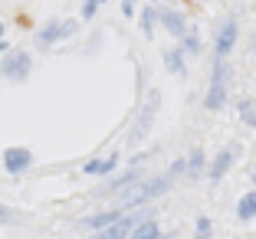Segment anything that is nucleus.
I'll return each mask as SVG.
<instances>
[{"mask_svg": "<svg viewBox=\"0 0 256 239\" xmlns=\"http://www.w3.org/2000/svg\"><path fill=\"white\" fill-rule=\"evenodd\" d=\"M240 118H243V125H250V128H256V102L253 98H240Z\"/></svg>", "mask_w": 256, "mask_h": 239, "instance_id": "obj_18", "label": "nucleus"}, {"mask_svg": "<svg viewBox=\"0 0 256 239\" xmlns=\"http://www.w3.org/2000/svg\"><path fill=\"white\" fill-rule=\"evenodd\" d=\"M250 177H253V184H256V167H253V171H250Z\"/></svg>", "mask_w": 256, "mask_h": 239, "instance_id": "obj_26", "label": "nucleus"}, {"mask_svg": "<svg viewBox=\"0 0 256 239\" xmlns=\"http://www.w3.org/2000/svg\"><path fill=\"white\" fill-rule=\"evenodd\" d=\"M125 217L122 210H98V213H92V217H82V226L86 230H92V233H98V230H108V226H115L118 220Z\"/></svg>", "mask_w": 256, "mask_h": 239, "instance_id": "obj_11", "label": "nucleus"}, {"mask_svg": "<svg viewBox=\"0 0 256 239\" xmlns=\"http://www.w3.org/2000/svg\"><path fill=\"white\" fill-rule=\"evenodd\" d=\"M148 210H128L125 217L118 220L115 226H108V230H98V233H92V236H86V239H128L132 236V230L138 226V220L144 217Z\"/></svg>", "mask_w": 256, "mask_h": 239, "instance_id": "obj_7", "label": "nucleus"}, {"mask_svg": "<svg viewBox=\"0 0 256 239\" xmlns=\"http://www.w3.org/2000/svg\"><path fill=\"white\" fill-rule=\"evenodd\" d=\"M234 46H236V20L226 16V20L220 23V30L214 33V59L226 62V56L234 52Z\"/></svg>", "mask_w": 256, "mask_h": 239, "instance_id": "obj_8", "label": "nucleus"}, {"mask_svg": "<svg viewBox=\"0 0 256 239\" xmlns=\"http://www.w3.org/2000/svg\"><path fill=\"white\" fill-rule=\"evenodd\" d=\"M135 3H138V0H122V13H125V16H135Z\"/></svg>", "mask_w": 256, "mask_h": 239, "instance_id": "obj_24", "label": "nucleus"}, {"mask_svg": "<svg viewBox=\"0 0 256 239\" xmlns=\"http://www.w3.org/2000/svg\"><path fill=\"white\" fill-rule=\"evenodd\" d=\"M154 23H158V10H154V7H144L142 10V33H144V36H154Z\"/></svg>", "mask_w": 256, "mask_h": 239, "instance_id": "obj_19", "label": "nucleus"}, {"mask_svg": "<svg viewBox=\"0 0 256 239\" xmlns=\"http://www.w3.org/2000/svg\"><path fill=\"white\" fill-rule=\"evenodd\" d=\"M164 69L168 72H184V52H181V46H174V49H168L164 52Z\"/></svg>", "mask_w": 256, "mask_h": 239, "instance_id": "obj_17", "label": "nucleus"}, {"mask_svg": "<svg viewBox=\"0 0 256 239\" xmlns=\"http://www.w3.org/2000/svg\"><path fill=\"white\" fill-rule=\"evenodd\" d=\"M158 23L164 26L171 36H178L181 39L184 33H188V23H184V13H178V10H171V7H161L158 10Z\"/></svg>", "mask_w": 256, "mask_h": 239, "instance_id": "obj_12", "label": "nucleus"}, {"mask_svg": "<svg viewBox=\"0 0 256 239\" xmlns=\"http://www.w3.org/2000/svg\"><path fill=\"white\" fill-rule=\"evenodd\" d=\"M98 7H102L98 0H82V10H79V16H82V20H92V16L98 13Z\"/></svg>", "mask_w": 256, "mask_h": 239, "instance_id": "obj_23", "label": "nucleus"}, {"mask_svg": "<svg viewBox=\"0 0 256 239\" xmlns=\"http://www.w3.org/2000/svg\"><path fill=\"white\" fill-rule=\"evenodd\" d=\"M200 174H207V157L200 148H194L188 157V177H200Z\"/></svg>", "mask_w": 256, "mask_h": 239, "instance_id": "obj_16", "label": "nucleus"}, {"mask_svg": "<svg viewBox=\"0 0 256 239\" xmlns=\"http://www.w3.org/2000/svg\"><path fill=\"white\" fill-rule=\"evenodd\" d=\"M181 52L184 56H190V52H200V36H197V30H188L181 36Z\"/></svg>", "mask_w": 256, "mask_h": 239, "instance_id": "obj_20", "label": "nucleus"}, {"mask_svg": "<svg viewBox=\"0 0 256 239\" xmlns=\"http://www.w3.org/2000/svg\"><path fill=\"white\" fill-rule=\"evenodd\" d=\"M72 33H76V20H53L36 33V43L40 46H56V43H62V39H69Z\"/></svg>", "mask_w": 256, "mask_h": 239, "instance_id": "obj_9", "label": "nucleus"}, {"mask_svg": "<svg viewBox=\"0 0 256 239\" xmlns=\"http://www.w3.org/2000/svg\"><path fill=\"white\" fill-rule=\"evenodd\" d=\"M20 220H23V213H20V210L7 207V203H0V226H16Z\"/></svg>", "mask_w": 256, "mask_h": 239, "instance_id": "obj_21", "label": "nucleus"}, {"mask_svg": "<svg viewBox=\"0 0 256 239\" xmlns=\"http://www.w3.org/2000/svg\"><path fill=\"white\" fill-rule=\"evenodd\" d=\"M194 233H197V239H210V233H214L210 217H197L194 220Z\"/></svg>", "mask_w": 256, "mask_h": 239, "instance_id": "obj_22", "label": "nucleus"}, {"mask_svg": "<svg viewBox=\"0 0 256 239\" xmlns=\"http://www.w3.org/2000/svg\"><path fill=\"white\" fill-rule=\"evenodd\" d=\"M234 161H236V148H220L217 157L210 161V167H207V177H210L214 184H217V180H224L226 171L234 167Z\"/></svg>", "mask_w": 256, "mask_h": 239, "instance_id": "obj_10", "label": "nucleus"}, {"mask_svg": "<svg viewBox=\"0 0 256 239\" xmlns=\"http://www.w3.org/2000/svg\"><path fill=\"white\" fill-rule=\"evenodd\" d=\"M236 217H240L243 223H250V220L256 217V190H246V194L236 200Z\"/></svg>", "mask_w": 256, "mask_h": 239, "instance_id": "obj_15", "label": "nucleus"}, {"mask_svg": "<svg viewBox=\"0 0 256 239\" xmlns=\"http://www.w3.org/2000/svg\"><path fill=\"white\" fill-rule=\"evenodd\" d=\"M230 85H234V69H230V62L214 59L210 85L204 92V108H207V112H220L226 105V98H230Z\"/></svg>", "mask_w": 256, "mask_h": 239, "instance_id": "obj_2", "label": "nucleus"}, {"mask_svg": "<svg viewBox=\"0 0 256 239\" xmlns=\"http://www.w3.org/2000/svg\"><path fill=\"white\" fill-rule=\"evenodd\" d=\"M0 161H4V171H7L10 177H23V174L33 167V151L23 148V144H10Z\"/></svg>", "mask_w": 256, "mask_h": 239, "instance_id": "obj_5", "label": "nucleus"}, {"mask_svg": "<svg viewBox=\"0 0 256 239\" xmlns=\"http://www.w3.org/2000/svg\"><path fill=\"white\" fill-rule=\"evenodd\" d=\"M115 167H118V154H106V157H92V161L82 167V171L89 174V177H106V174L112 177Z\"/></svg>", "mask_w": 256, "mask_h": 239, "instance_id": "obj_13", "label": "nucleus"}, {"mask_svg": "<svg viewBox=\"0 0 256 239\" xmlns=\"http://www.w3.org/2000/svg\"><path fill=\"white\" fill-rule=\"evenodd\" d=\"M98 3H106V0H98Z\"/></svg>", "mask_w": 256, "mask_h": 239, "instance_id": "obj_28", "label": "nucleus"}, {"mask_svg": "<svg viewBox=\"0 0 256 239\" xmlns=\"http://www.w3.org/2000/svg\"><path fill=\"white\" fill-rule=\"evenodd\" d=\"M33 72V56L23 49H10L4 59H0V79H7V82H26V75Z\"/></svg>", "mask_w": 256, "mask_h": 239, "instance_id": "obj_4", "label": "nucleus"}, {"mask_svg": "<svg viewBox=\"0 0 256 239\" xmlns=\"http://www.w3.org/2000/svg\"><path fill=\"white\" fill-rule=\"evenodd\" d=\"M4 33H7V26H4V23H0V43H4Z\"/></svg>", "mask_w": 256, "mask_h": 239, "instance_id": "obj_25", "label": "nucleus"}, {"mask_svg": "<svg viewBox=\"0 0 256 239\" xmlns=\"http://www.w3.org/2000/svg\"><path fill=\"white\" fill-rule=\"evenodd\" d=\"M158 102H161L158 89H154V92H148V98H144V105H142V112H138V121H135V128L128 131V141H132V144H135V141H142V138L148 135L151 121H154V112H158Z\"/></svg>", "mask_w": 256, "mask_h": 239, "instance_id": "obj_6", "label": "nucleus"}, {"mask_svg": "<svg viewBox=\"0 0 256 239\" xmlns=\"http://www.w3.org/2000/svg\"><path fill=\"white\" fill-rule=\"evenodd\" d=\"M171 184H174V177L168 171L164 174H154V177L142 180V184H135V187H128V190H122V194H115V210H122V213H128V210H142L144 203H151L154 197L168 194V190H171Z\"/></svg>", "mask_w": 256, "mask_h": 239, "instance_id": "obj_1", "label": "nucleus"}, {"mask_svg": "<svg viewBox=\"0 0 256 239\" xmlns=\"http://www.w3.org/2000/svg\"><path fill=\"white\" fill-rule=\"evenodd\" d=\"M128 239H161V226H158V220L151 217V213H144L142 220H138V226L132 230V236Z\"/></svg>", "mask_w": 256, "mask_h": 239, "instance_id": "obj_14", "label": "nucleus"}, {"mask_svg": "<svg viewBox=\"0 0 256 239\" xmlns=\"http://www.w3.org/2000/svg\"><path fill=\"white\" fill-rule=\"evenodd\" d=\"M253 49H256V39H253Z\"/></svg>", "mask_w": 256, "mask_h": 239, "instance_id": "obj_27", "label": "nucleus"}, {"mask_svg": "<svg viewBox=\"0 0 256 239\" xmlns=\"http://www.w3.org/2000/svg\"><path fill=\"white\" fill-rule=\"evenodd\" d=\"M144 157H148V154L132 157V164H128L125 171L112 174V177H108L106 184L96 190V197H115V194H122V190H128V187H135V184H142V180H144Z\"/></svg>", "mask_w": 256, "mask_h": 239, "instance_id": "obj_3", "label": "nucleus"}]
</instances>
